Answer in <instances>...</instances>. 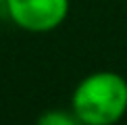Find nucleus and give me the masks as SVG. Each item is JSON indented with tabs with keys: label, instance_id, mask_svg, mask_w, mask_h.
Instances as JSON below:
<instances>
[{
	"label": "nucleus",
	"instance_id": "f03ea898",
	"mask_svg": "<svg viewBox=\"0 0 127 125\" xmlns=\"http://www.w3.org/2000/svg\"><path fill=\"white\" fill-rule=\"evenodd\" d=\"M8 17L25 31L56 29L69 15V0H6Z\"/></svg>",
	"mask_w": 127,
	"mask_h": 125
},
{
	"label": "nucleus",
	"instance_id": "7ed1b4c3",
	"mask_svg": "<svg viewBox=\"0 0 127 125\" xmlns=\"http://www.w3.org/2000/svg\"><path fill=\"white\" fill-rule=\"evenodd\" d=\"M35 125H83L75 113L69 111H46L40 115Z\"/></svg>",
	"mask_w": 127,
	"mask_h": 125
},
{
	"label": "nucleus",
	"instance_id": "20e7f679",
	"mask_svg": "<svg viewBox=\"0 0 127 125\" xmlns=\"http://www.w3.org/2000/svg\"><path fill=\"white\" fill-rule=\"evenodd\" d=\"M0 2H6V0H0Z\"/></svg>",
	"mask_w": 127,
	"mask_h": 125
},
{
	"label": "nucleus",
	"instance_id": "f257e3e1",
	"mask_svg": "<svg viewBox=\"0 0 127 125\" xmlns=\"http://www.w3.org/2000/svg\"><path fill=\"white\" fill-rule=\"evenodd\" d=\"M73 113L83 125H115L127 113V79L115 71L90 73L71 98Z\"/></svg>",
	"mask_w": 127,
	"mask_h": 125
}]
</instances>
